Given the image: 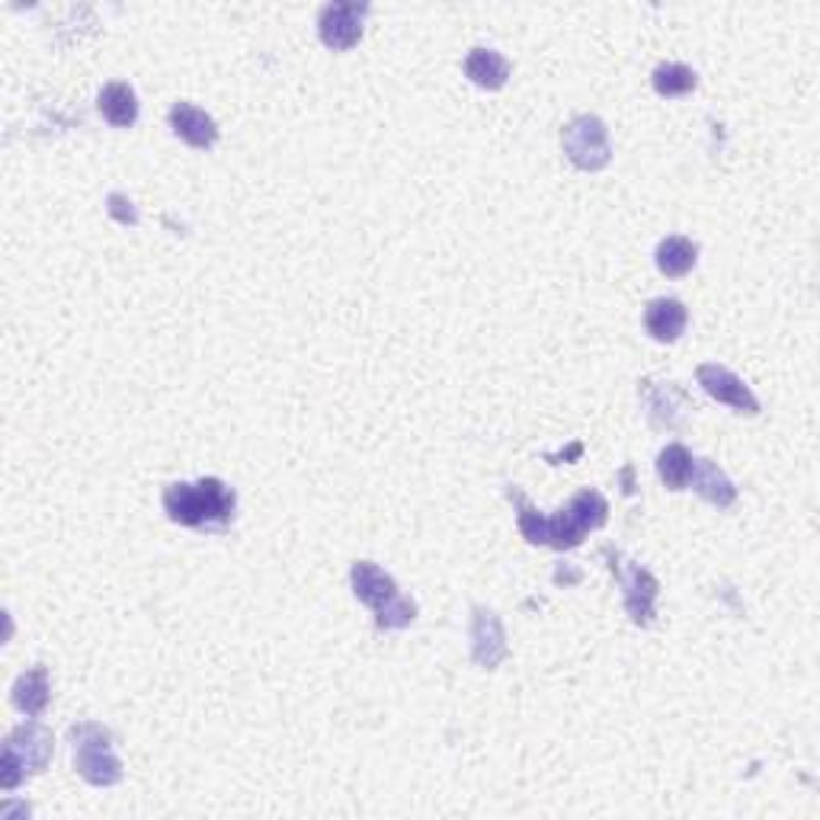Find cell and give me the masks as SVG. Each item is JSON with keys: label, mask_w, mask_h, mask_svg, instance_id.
I'll return each instance as SVG.
<instances>
[{"label": "cell", "mask_w": 820, "mask_h": 820, "mask_svg": "<svg viewBox=\"0 0 820 820\" xmlns=\"http://www.w3.org/2000/svg\"><path fill=\"white\" fill-rule=\"evenodd\" d=\"M235 491L218 478H203L196 485H170L164 491L167 516L176 526L200 533H221L235 520Z\"/></svg>", "instance_id": "cell-1"}, {"label": "cell", "mask_w": 820, "mask_h": 820, "mask_svg": "<svg viewBox=\"0 0 820 820\" xmlns=\"http://www.w3.org/2000/svg\"><path fill=\"white\" fill-rule=\"evenodd\" d=\"M52 734L30 721L20 725L10 738L3 740V756H0V785L10 791L33 773H42L52 760Z\"/></svg>", "instance_id": "cell-2"}, {"label": "cell", "mask_w": 820, "mask_h": 820, "mask_svg": "<svg viewBox=\"0 0 820 820\" xmlns=\"http://www.w3.org/2000/svg\"><path fill=\"white\" fill-rule=\"evenodd\" d=\"M75 740V770L90 785H116L123 782V760L113 753V738L100 725H78Z\"/></svg>", "instance_id": "cell-3"}, {"label": "cell", "mask_w": 820, "mask_h": 820, "mask_svg": "<svg viewBox=\"0 0 820 820\" xmlns=\"http://www.w3.org/2000/svg\"><path fill=\"white\" fill-rule=\"evenodd\" d=\"M565 155L580 170H603L613 161V145H610V128L596 116H577L574 123L565 125L561 132Z\"/></svg>", "instance_id": "cell-4"}, {"label": "cell", "mask_w": 820, "mask_h": 820, "mask_svg": "<svg viewBox=\"0 0 820 820\" xmlns=\"http://www.w3.org/2000/svg\"><path fill=\"white\" fill-rule=\"evenodd\" d=\"M369 7L366 3H328L318 16L321 42L333 52H346L363 39V20Z\"/></svg>", "instance_id": "cell-5"}, {"label": "cell", "mask_w": 820, "mask_h": 820, "mask_svg": "<svg viewBox=\"0 0 820 820\" xmlns=\"http://www.w3.org/2000/svg\"><path fill=\"white\" fill-rule=\"evenodd\" d=\"M698 385L721 405L734 408L738 413H760V401L753 398V391L740 381L734 372H728L725 366L705 363L698 366Z\"/></svg>", "instance_id": "cell-6"}, {"label": "cell", "mask_w": 820, "mask_h": 820, "mask_svg": "<svg viewBox=\"0 0 820 820\" xmlns=\"http://www.w3.org/2000/svg\"><path fill=\"white\" fill-rule=\"evenodd\" d=\"M353 593L375 610V615H381L388 606H395L398 603V583L391 580V577L385 574L381 568H375L372 561H356L353 565Z\"/></svg>", "instance_id": "cell-7"}, {"label": "cell", "mask_w": 820, "mask_h": 820, "mask_svg": "<svg viewBox=\"0 0 820 820\" xmlns=\"http://www.w3.org/2000/svg\"><path fill=\"white\" fill-rule=\"evenodd\" d=\"M170 128L190 145V148H212L215 141H218V125L215 119L200 110V106H193V103H176L173 110H170Z\"/></svg>", "instance_id": "cell-8"}, {"label": "cell", "mask_w": 820, "mask_h": 820, "mask_svg": "<svg viewBox=\"0 0 820 820\" xmlns=\"http://www.w3.org/2000/svg\"><path fill=\"white\" fill-rule=\"evenodd\" d=\"M686 305L676 301V298H654L648 308H645V328L654 337L657 343H673L680 340V333L686 330Z\"/></svg>", "instance_id": "cell-9"}, {"label": "cell", "mask_w": 820, "mask_h": 820, "mask_svg": "<svg viewBox=\"0 0 820 820\" xmlns=\"http://www.w3.org/2000/svg\"><path fill=\"white\" fill-rule=\"evenodd\" d=\"M471 638H475V663H481L485 670H493L506 657L503 628H500V618L493 613H485V610L475 613Z\"/></svg>", "instance_id": "cell-10"}, {"label": "cell", "mask_w": 820, "mask_h": 820, "mask_svg": "<svg viewBox=\"0 0 820 820\" xmlns=\"http://www.w3.org/2000/svg\"><path fill=\"white\" fill-rule=\"evenodd\" d=\"M625 586V610L631 615L635 625H648L654 615V596H657V580L641 568H628V574L622 577Z\"/></svg>", "instance_id": "cell-11"}, {"label": "cell", "mask_w": 820, "mask_h": 820, "mask_svg": "<svg viewBox=\"0 0 820 820\" xmlns=\"http://www.w3.org/2000/svg\"><path fill=\"white\" fill-rule=\"evenodd\" d=\"M465 75L485 90H500L510 78V61L493 48H471L465 58Z\"/></svg>", "instance_id": "cell-12"}, {"label": "cell", "mask_w": 820, "mask_h": 820, "mask_svg": "<svg viewBox=\"0 0 820 820\" xmlns=\"http://www.w3.org/2000/svg\"><path fill=\"white\" fill-rule=\"evenodd\" d=\"M100 116L116 128H128L138 119V96L128 83H106L96 100Z\"/></svg>", "instance_id": "cell-13"}, {"label": "cell", "mask_w": 820, "mask_h": 820, "mask_svg": "<svg viewBox=\"0 0 820 820\" xmlns=\"http://www.w3.org/2000/svg\"><path fill=\"white\" fill-rule=\"evenodd\" d=\"M693 481H696V491L702 500L715 503V506H731L738 500V488L731 485V478L708 458H698L696 468H693Z\"/></svg>", "instance_id": "cell-14"}, {"label": "cell", "mask_w": 820, "mask_h": 820, "mask_svg": "<svg viewBox=\"0 0 820 820\" xmlns=\"http://www.w3.org/2000/svg\"><path fill=\"white\" fill-rule=\"evenodd\" d=\"M698 260V247L690 241V238H663L660 247H657V270L670 280H683Z\"/></svg>", "instance_id": "cell-15"}, {"label": "cell", "mask_w": 820, "mask_h": 820, "mask_svg": "<svg viewBox=\"0 0 820 820\" xmlns=\"http://www.w3.org/2000/svg\"><path fill=\"white\" fill-rule=\"evenodd\" d=\"M693 468H696V458L690 455L686 446H680V443L667 446V449L657 455V475H660V481L670 491H683L693 481Z\"/></svg>", "instance_id": "cell-16"}, {"label": "cell", "mask_w": 820, "mask_h": 820, "mask_svg": "<svg viewBox=\"0 0 820 820\" xmlns=\"http://www.w3.org/2000/svg\"><path fill=\"white\" fill-rule=\"evenodd\" d=\"M13 705L20 711H26L30 718H39L48 705V673L45 667H33L30 673H23L13 686Z\"/></svg>", "instance_id": "cell-17"}, {"label": "cell", "mask_w": 820, "mask_h": 820, "mask_svg": "<svg viewBox=\"0 0 820 820\" xmlns=\"http://www.w3.org/2000/svg\"><path fill=\"white\" fill-rule=\"evenodd\" d=\"M654 90L660 96L673 100V96H686L690 90H696V71L686 68V65H660L654 71Z\"/></svg>", "instance_id": "cell-18"}, {"label": "cell", "mask_w": 820, "mask_h": 820, "mask_svg": "<svg viewBox=\"0 0 820 820\" xmlns=\"http://www.w3.org/2000/svg\"><path fill=\"white\" fill-rule=\"evenodd\" d=\"M568 510L577 516V523L590 533V529H600L603 523H606V516H610V503H606V497L600 491H580L568 503Z\"/></svg>", "instance_id": "cell-19"}, {"label": "cell", "mask_w": 820, "mask_h": 820, "mask_svg": "<svg viewBox=\"0 0 820 820\" xmlns=\"http://www.w3.org/2000/svg\"><path fill=\"white\" fill-rule=\"evenodd\" d=\"M583 535L586 529L577 523V516L565 506V510H558L555 516H548V545H555V548H574L583 542Z\"/></svg>", "instance_id": "cell-20"}, {"label": "cell", "mask_w": 820, "mask_h": 820, "mask_svg": "<svg viewBox=\"0 0 820 820\" xmlns=\"http://www.w3.org/2000/svg\"><path fill=\"white\" fill-rule=\"evenodd\" d=\"M510 497H513L516 506H520V533L526 535V542H533V545H545V542H548V516H542L516 488L510 491Z\"/></svg>", "instance_id": "cell-21"}, {"label": "cell", "mask_w": 820, "mask_h": 820, "mask_svg": "<svg viewBox=\"0 0 820 820\" xmlns=\"http://www.w3.org/2000/svg\"><path fill=\"white\" fill-rule=\"evenodd\" d=\"M413 615H417V606L410 603L408 596H398V603L388 606L381 615H375V622H378V628L391 631V628H408L410 622H413Z\"/></svg>", "instance_id": "cell-22"}]
</instances>
